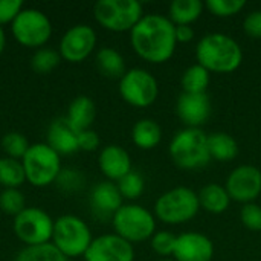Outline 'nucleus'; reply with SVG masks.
Listing matches in <instances>:
<instances>
[{
	"label": "nucleus",
	"instance_id": "obj_3",
	"mask_svg": "<svg viewBox=\"0 0 261 261\" xmlns=\"http://www.w3.org/2000/svg\"><path fill=\"white\" fill-rule=\"evenodd\" d=\"M170 156L173 162L184 170L205 167L211 161L208 136L200 128L180 130L170 144Z\"/></svg>",
	"mask_w": 261,
	"mask_h": 261
},
{
	"label": "nucleus",
	"instance_id": "obj_36",
	"mask_svg": "<svg viewBox=\"0 0 261 261\" xmlns=\"http://www.w3.org/2000/svg\"><path fill=\"white\" fill-rule=\"evenodd\" d=\"M57 182H58V187H61L66 191H76L83 185V177L75 170H64V171H60Z\"/></svg>",
	"mask_w": 261,
	"mask_h": 261
},
{
	"label": "nucleus",
	"instance_id": "obj_29",
	"mask_svg": "<svg viewBox=\"0 0 261 261\" xmlns=\"http://www.w3.org/2000/svg\"><path fill=\"white\" fill-rule=\"evenodd\" d=\"M144 179L139 173L130 171L127 176H124L121 180H118V190L122 197L135 200L144 193Z\"/></svg>",
	"mask_w": 261,
	"mask_h": 261
},
{
	"label": "nucleus",
	"instance_id": "obj_25",
	"mask_svg": "<svg viewBox=\"0 0 261 261\" xmlns=\"http://www.w3.org/2000/svg\"><path fill=\"white\" fill-rule=\"evenodd\" d=\"M96 66L99 72L109 78H122L125 75V63L122 55L112 49L102 47L96 55Z\"/></svg>",
	"mask_w": 261,
	"mask_h": 261
},
{
	"label": "nucleus",
	"instance_id": "obj_16",
	"mask_svg": "<svg viewBox=\"0 0 261 261\" xmlns=\"http://www.w3.org/2000/svg\"><path fill=\"white\" fill-rule=\"evenodd\" d=\"M214 255L213 242L200 232L177 236L173 257L176 261H211Z\"/></svg>",
	"mask_w": 261,
	"mask_h": 261
},
{
	"label": "nucleus",
	"instance_id": "obj_20",
	"mask_svg": "<svg viewBox=\"0 0 261 261\" xmlns=\"http://www.w3.org/2000/svg\"><path fill=\"white\" fill-rule=\"evenodd\" d=\"M95 116H96V107L93 101L87 96H78L69 106L66 119L76 133H81L84 130H89Z\"/></svg>",
	"mask_w": 261,
	"mask_h": 261
},
{
	"label": "nucleus",
	"instance_id": "obj_5",
	"mask_svg": "<svg viewBox=\"0 0 261 261\" xmlns=\"http://www.w3.org/2000/svg\"><path fill=\"white\" fill-rule=\"evenodd\" d=\"M98 23L110 31H132L144 17L142 6L136 0H99L93 8Z\"/></svg>",
	"mask_w": 261,
	"mask_h": 261
},
{
	"label": "nucleus",
	"instance_id": "obj_34",
	"mask_svg": "<svg viewBox=\"0 0 261 261\" xmlns=\"http://www.w3.org/2000/svg\"><path fill=\"white\" fill-rule=\"evenodd\" d=\"M176 240H177V237L174 234H171L168 231H161L151 237V248L156 254L168 257V255H173V252H174Z\"/></svg>",
	"mask_w": 261,
	"mask_h": 261
},
{
	"label": "nucleus",
	"instance_id": "obj_26",
	"mask_svg": "<svg viewBox=\"0 0 261 261\" xmlns=\"http://www.w3.org/2000/svg\"><path fill=\"white\" fill-rule=\"evenodd\" d=\"M180 83L185 93H206L210 86V72L197 63L184 72Z\"/></svg>",
	"mask_w": 261,
	"mask_h": 261
},
{
	"label": "nucleus",
	"instance_id": "obj_2",
	"mask_svg": "<svg viewBox=\"0 0 261 261\" xmlns=\"http://www.w3.org/2000/svg\"><path fill=\"white\" fill-rule=\"evenodd\" d=\"M196 57L200 66L214 73H231L243 61L240 44L232 37L220 32L205 35L197 44Z\"/></svg>",
	"mask_w": 261,
	"mask_h": 261
},
{
	"label": "nucleus",
	"instance_id": "obj_37",
	"mask_svg": "<svg viewBox=\"0 0 261 261\" xmlns=\"http://www.w3.org/2000/svg\"><path fill=\"white\" fill-rule=\"evenodd\" d=\"M21 2L20 0H0V24L14 21V18L21 11Z\"/></svg>",
	"mask_w": 261,
	"mask_h": 261
},
{
	"label": "nucleus",
	"instance_id": "obj_12",
	"mask_svg": "<svg viewBox=\"0 0 261 261\" xmlns=\"http://www.w3.org/2000/svg\"><path fill=\"white\" fill-rule=\"evenodd\" d=\"M225 188L232 200L252 203L261 194V171L254 165H240L229 174Z\"/></svg>",
	"mask_w": 261,
	"mask_h": 261
},
{
	"label": "nucleus",
	"instance_id": "obj_15",
	"mask_svg": "<svg viewBox=\"0 0 261 261\" xmlns=\"http://www.w3.org/2000/svg\"><path fill=\"white\" fill-rule=\"evenodd\" d=\"M176 113L187 128H199L211 116V99L208 93H185L177 99Z\"/></svg>",
	"mask_w": 261,
	"mask_h": 261
},
{
	"label": "nucleus",
	"instance_id": "obj_39",
	"mask_svg": "<svg viewBox=\"0 0 261 261\" xmlns=\"http://www.w3.org/2000/svg\"><path fill=\"white\" fill-rule=\"evenodd\" d=\"M98 145H99V138H98L96 132L89 128V130H84V132L78 133V147H80V150L93 151V150H96Z\"/></svg>",
	"mask_w": 261,
	"mask_h": 261
},
{
	"label": "nucleus",
	"instance_id": "obj_33",
	"mask_svg": "<svg viewBox=\"0 0 261 261\" xmlns=\"http://www.w3.org/2000/svg\"><path fill=\"white\" fill-rule=\"evenodd\" d=\"M60 63V55L52 49H40L32 57V69L38 73L50 72Z\"/></svg>",
	"mask_w": 261,
	"mask_h": 261
},
{
	"label": "nucleus",
	"instance_id": "obj_17",
	"mask_svg": "<svg viewBox=\"0 0 261 261\" xmlns=\"http://www.w3.org/2000/svg\"><path fill=\"white\" fill-rule=\"evenodd\" d=\"M99 168L112 180H121L132 171L128 153L119 145H109L99 154Z\"/></svg>",
	"mask_w": 261,
	"mask_h": 261
},
{
	"label": "nucleus",
	"instance_id": "obj_40",
	"mask_svg": "<svg viewBox=\"0 0 261 261\" xmlns=\"http://www.w3.org/2000/svg\"><path fill=\"white\" fill-rule=\"evenodd\" d=\"M194 37V31L190 24H180L176 26V40L179 43H188Z\"/></svg>",
	"mask_w": 261,
	"mask_h": 261
},
{
	"label": "nucleus",
	"instance_id": "obj_21",
	"mask_svg": "<svg viewBox=\"0 0 261 261\" xmlns=\"http://www.w3.org/2000/svg\"><path fill=\"white\" fill-rule=\"evenodd\" d=\"M200 206L211 214H222L228 210L231 197L225 187L219 184H208L199 193Z\"/></svg>",
	"mask_w": 261,
	"mask_h": 261
},
{
	"label": "nucleus",
	"instance_id": "obj_1",
	"mask_svg": "<svg viewBox=\"0 0 261 261\" xmlns=\"http://www.w3.org/2000/svg\"><path fill=\"white\" fill-rule=\"evenodd\" d=\"M176 26L164 15H144L132 29V46L135 52L153 64L168 61L176 50Z\"/></svg>",
	"mask_w": 261,
	"mask_h": 261
},
{
	"label": "nucleus",
	"instance_id": "obj_24",
	"mask_svg": "<svg viewBox=\"0 0 261 261\" xmlns=\"http://www.w3.org/2000/svg\"><path fill=\"white\" fill-rule=\"evenodd\" d=\"M203 11L200 0H174L170 5V20L174 26L190 24L196 21Z\"/></svg>",
	"mask_w": 261,
	"mask_h": 261
},
{
	"label": "nucleus",
	"instance_id": "obj_42",
	"mask_svg": "<svg viewBox=\"0 0 261 261\" xmlns=\"http://www.w3.org/2000/svg\"><path fill=\"white\" fill-rule=\"evenodd\" d=\"M162 261H176V260H162Z\"/></svg>",
	"mask_w": 261,
	"mask_h": 261
},
{
	"label": "nucleus",
	"instance_id": "obj_8",
	"mask_svg": "<svg viewBox=\"0 0 261 261\" xmlns=\"http://www.w3.org/2000/svg\"><path fill=\"white\" fill-rule=\"evenodd\" d=\"M54 245L64 257L86 254L92 243L89 226L75 216H63L54 223Z\"/></svg>",
	"mask_w": 261,
	"mask_h": 261
},
{
	"label": "nucleus",
	"instance_id": "obj_28",
	"mask_svg": "<svg viewBox=\"0 0 261 261\" xmlns=\"http://www.w3.org/2000/svg\"><path fill=\"white\" fill-rule=\"evenodd\" d=\"M26 179L23 164H20L17 159L5 158L0 159V184L8 188H17L20 187Z\"/></svg>",
	"mask_w": 261,
	"mask_h": 261
},
{
	"label": "nucleus",
	"instance_id": "obj_38",
	"mask_svg": "<svg viewBox=\"0 0 261 261\" xmlns=\"http://www.w3.org/2000/svg\"><path fill=\"white\" fill-rule=\"evenodd\" d=\"M245 32L252 38H261V11H252L243 21Z\"/></svg>",
	"mask_w": 261,
	"mask_h": 261
},
{
	"label": "nucleus",
	"instance_id": "obj_27",
	"mask_svg": "<svg viewBox=\"0 0 261 261\" xmlns=\"http://www.w3.org/2000/svg\"><path fill=\"white\" fill-rule=\"evenodd\" d=\"M15 261H66V257L55 245L44 243L24 248Z\"/></svg>",
	"mask_w": 261,
	"mask_h": 261
},
{
	"label": "nucleus",
	"instance_id": "obj_9",
	"mask_svg": "<svg viewBox=\"0 0 261 261\" xmlns=\"http://www.w3.org/2000/svg\"><path fill=\"white\" fill-rule=\"evenodd\" d=\"M119 93L128 104L135 107L151 106L159 93L156 78L145 69H130L121 78Z\"/></svg>",
	"mask_w": 261,
	"mask_h": 261
},
{
	"label": "nucleus",
	"instance_id": "obj_7",
	"mask_svg": "<svg viewBox=\"0 0 261 261\" xmlns=\"http://www.w3.org/2000/svg\"><path fill=\"white\" fill-rule=\"evenodd\" d=\"M26 179L34 187L52 184L60 174V154L47 144L31 145L23 158Z\"/></svg>",
	"mask_w": 261,
	"mask_h": 261
},
{
	"label": "nucleus",
	"instance_id": "obj_23",
	"mask_svg": "<svg viewBox=\"0 0 261 261\" xmlns=\"http://www.w3.org/2000/svg\"><path fill=\"white\" fill-rule=\"evenodd\" d=\"M132 138L136 147L142 150H151L159 145L162 139V130L153 119H141L135 124Z\"/></svg>",
	"mask_w": 261,
	"mask_h": 261
},
{
	"label": "nucleus",
	"instance_id": "obj_31",
	"mask_svg": "<svg viewBox=\"0 0 261 261\" xmlns=\"http://www.w3.org/2000/svg\"><path fill=\"white\" fill-rule=\"evenodd\" d=\"M246 6L245 0H208L206 8L217 17H232Z\"/></svg>",
	"mask_w": 261,
	"mask_h": 261
},
{
	"label": "nucleus",
	"instance_id": "obj_18",
	"mask_svg": "<svg viewBox=\"0 0 261 261\" xmlns=\"http://www.w3.org/2000/svg\"><path fill=\"white\" fill-rule=\"evenodd\" d=\"M47 145L54 148L58 154H69L80 150L78 133L69 125L66 118L55 119L47 132Z\"/></svg>",
	"mask_w": 261,
	"mask_h": 261
},
{
	"label": "nucleus",
	"instance_id": "obj_32",
	"mask_svg": "<svg viewBox=\"0 0 261 261\" xmlns=\"http://www.w3.org/2000/svg\"><path fill=\"white\" fill-rule=\"evenodd\" d=\"M3 150L11 156V158H24L26 151L29 150V144L26 141V138L17 132H11L8 135H5L3 141H2Z\"/></svg>",
	"mask_w": 261,
	"mask_h": 261
},
{
	"label": "nucleus",
	"instance_id": "obj_19",
	"mask_svg": "<svg viewBox=\"0 0 261 261\" xmlns=\"http://www.w3.org/2000/svg\"><path fill=\"white\" fill-rule=\"evenodd\" d=\"M92 206L99 216H115V213L122 206V196L118 185L112 182L98 184L92 191Z\"/></svg>",
	"mask_w": 261,
	"mask_h": 261
},
{
	"label": "nucleus",
	"instance_id": "obj_13",
	"mask_svg": "<svg viewBox=\"0 0 261 261\" xmlns=\"http://www.w3.org/2000/svg\"><path fill=\"white\" fill-rule=\"evenodd\" d=\"M84 257L86 261H133L135 251L132 243L118 234H109L92 240Z\"/></svg>",
	"mask_w": 261,
	"mask_h": 261
},
{
	"label": "nucleus",
	"instance_id": "obj_35",
	"mask_svg": "<svg viewBox=\"0 0 261 261\" xmlns=\"http://www.w3.org/2000/svg\"><path fill=\"white\" fill-rule=\"evenodd\" d=\"M242 223L249 231H261V206L257 203H246L240 214Z\"/></svg>",
	"mask_w": 261,
	"mask_h": 261
},
{
	"label": "nucleus",
	"instance_id": "obj_4",
	"mask_svg": "<svg viewBox=\"0 0 261 261\" xmlns=\"http://www.w3.org/2000/svg\"><path fill=\"white\" fill-rule=\"evenodd\" d=\"M199 210V194L187 187H177L164 193L154 203L156 217L168 225H182L196 217Z\"/></svg>",
	"mask_w": 261,
	"mask_h": 261
},
{
	"label": "nucleus",
	"instance_id": "obj_41",
	"mask_svg": "<svg viewBox=\"0 0 261 261\" xmlns=\"http://www.w3.org/2000/svg\"><path fill=\"white\" fill-rule=\"evenodd\" d=\"M3 47H5V32H3V29L0 28V54H2Z\"/></svg>",
	"mask_w": 261,
	"mask_h": 261
},
{
	"label": "nucleus",
	"instance_id": "obj_11",
	"mask_svg": "<svg viewBox=\"0 0 261 261\" xmlns=\"http://www.w3.org/2000/svg\"><path fill=\"white\" fill-rule=\"evenodd\" d=\"M17 237L29 246L44 245L54 234L50 217L38 208H24L14 220Z\"/></svg>",
	"mask_w": 261,
	"mask_h": 261
},
{
	"label": "nucleus",
	"instance_id": "obj_10",
	"mask_svg": "<svg viewBox=\"0 0 261 261\" xmlns=\"http://www.w3.org/2000/svg\"><path fill=\"white\" fill-rule=\"evenodd\" d=\"M52 32L49 18L37 9H23L12 21V34L18 43L35 47L44 44Z\"/></svg>",
	"mask_w": 261,
	"mask_h": 261
},
{
	"label": "nucleus",
	"instance_id": "obj_30",
	"mask_svg": "<svg viewBox=\"0 0 261 261\" xmlns=\"http://www.w3.org/2000/svg\"><path fill=\"white\" fill-rule=\"evenodd\" d=\"M0 208L6 214L18 216L24 210V197L17 188H8L0 194Z\"/></svg>",
	"mask_w": 261,
	"mask_h": 261
},
{
	"label": "nucleus",
	"instance_id": "obj_22",
	"mask_svg": "<svg viewBox=\"0 0 261 261\" xmlns=\"http://www.w3.org/2000/svg\"><path fill=\"white\" fill-rule=\"evenodd\" d=\"M208 150L211 159L219 162H231L239 154V144L231 135L217 132L208 136Z\"/></svg>",
	"mask_w": 261,
	"mask_h": 261
},
{
	"label": "nucleus",
	"instance_id": "obj_14",
	"mask_svg": "<svg viewBox=\"0 0 261 261\" xmlns=\"http://www.w3.org/2000/svg\"><path fill=\"white\" fill-rule=\"evenodd\" d=\"M96 44V34L90 26L78 24L70 28L60 43V52L63 58L72 63L83 61L90 55Z\"/></svg>",
	"mask_w": 261,
	"mask_h": 261
},
{
	"label": "nucleus",
	"instance_id": "obj_6",
	"mask_svg": "<svg viewBox=\"0 0 261 261\" xmlns=\"http://www.w3.org/2000/svg\"><path fill=\"white\" fill-rule=\"evenodd\" d=\"M113 226L119 237L133 243L153 237L156 222L153 214L144 206L122 205L113 216Z\"/></svg>",
	"mask_w": 261,
	"mask_h": 261
}]
</instances>
